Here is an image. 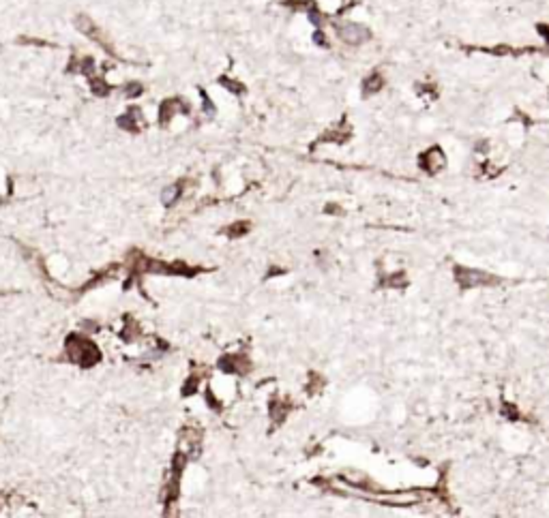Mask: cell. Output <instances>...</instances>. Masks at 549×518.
Here are the masks:
<instances>
[{"mask_svg": "<svg viewBox=\"0 0 549 518\" xmlns=\"http://www.w3.org/2000/svg\"><path fill=\"white\" fill-rule=\"evenodd\" d=\"M176 197H178V189H176V186H167V189L163 191V195H161V199H163V204H167V206H170Z\"/></svg>", "mask_w": 549, "mask_h": 518, "instance_id": "obj_1", "label": "cell"}]
</instances>
